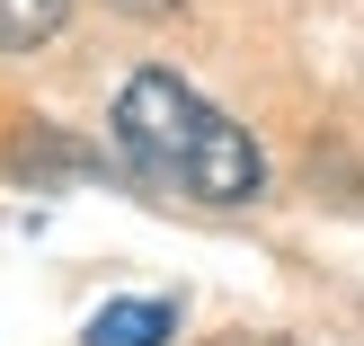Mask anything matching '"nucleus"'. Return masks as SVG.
I'll return each mask as SVG.
<instances>
[{"label":"nucleus","mask_w":364,"mask_h":346,"mask_svg":"<svg viewBox=\"0 0 364 346\" xmlns=\"http://www.w3.org/2000/svg\"><path fill=\"white\" fill-rule=\"evenodd\" d=\"M213 346H284V337H249V329H240V337H213Z\"/></svg>","instance_id":"5"},{"label":"nucleus","mask_w":364,"mask_h":346,"mask_svg":"<svg viewBox=\"0 0 364 346\" xmlns=\"http://www.w3.org/2000/svg\"><path fill=\"white\" fill-rule=\"evenodd\" d=\"M71 18V0H0V53H36L53 45Z\"/></svg>","instance_id":"3"},{"label":"nucleus","mask_w":364,"mask_h":346,"mask_svg":"<svg viewBox=\"0 0 364 346\" xmlns=\"http://www.w3.org/2000/svg\"><path fill=\"white\" fill-rule=\"evenodd\" d=\"M169 337H178V302H160V293L107 302V311L80 329V346H169Z\"/></svg>","instance_id":"2"},{"label":"nucleus","mask_w":364,"mask_h":346,"mask_svg":"<svg viewBox=\"0 0 364 346\" xmlns=\"http://www.w3.org/2000/svg\"><path fill=\"white\" fill-rule=\"evenodd\" d=\"M107 124H116V151L134 160L142 178L196 195V205H258V195H267L258 134L231 124L223 107H213L187 71H169V63L134 71V80L116 89V116H107Z\"/></svg>","instance_id":"1"},{"label":"nucleus","mask_w":364,"mask_h":346,"mask_svg":"<svg viewBox=\"0 0 364 346\" xmlns=\"http://www.w3.org/2000/svg\"><path fill=\"white\" fill-rule=\"evenodd\" d=\"M107 9H124V18H169L178 0H107Z\"/></svg>","instance_id":"4"}]
</instances>
